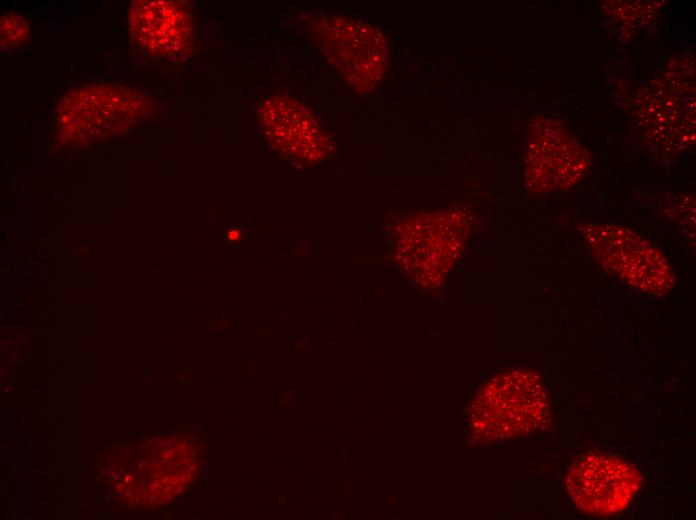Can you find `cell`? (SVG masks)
Segmentation results:
<instances>
[{
	"instance_id": "ba28073f",
	"label": "cell",
	"mask_w": 696,
	"mask_h": 520,
	"mask_svg": "<svg viewBox=\"0 0 696 520\" xmlns=\"http://www.w3.org/2000/svg\"><path fill=\"white\" fill-rule=\"evenodd\" d=\"M642 482L637 468L609 454H589L569 469L566 486L582 511L608 516L623 510L638 492Z\"/></svg>"
},
{
	"instance_id": "8992f818",
	"label": "cell",
	"mask_w": 696,
	"mask_h": 520,
	"mask_svg": "<svg viewBox=\"0 0 696 520\" xmlns=\"http://www.w3.org/2000/svg\"><path fill=\"white\" fill-rule=\"evenodd\" d=\"M319 38L329 62L355 91L370 92L385 74L388 47L374 26L341 16L328 17L321 21Z\"/></svg>"
},
{
	"instance_id": "52a82bcc",
	"label": "cell",
	"mask_w": 696,
	"mask_h": 520,
	"mask_svg": "<svg viewBox=\"0 0 696 520\" xmlns=\"http://www.w3.org/2000/svg\"><path fill=\"white\" fill-rule=\"evenodd\" d=\"M589 163L584 146L556 120L541 117L530 125L524 161L529 191L570 189L583 178Z\"/></svg>"
},
{
	"instance_id": "8fae6325",
	"label": "cell",
	"mask_w": 696,
	"mask_h": 520,
	"mask_svg": "<svg viewBox=\"0 0 696 520\" xmlns=\"http://www.w3.org/2000/svg\"><path fill=\"white\" fill-rule=\"evenodd\" d=\"M680 77L662 78L645 90L651 99L640 107L641 125L648 139L668 151L683 150L694 142V88Z\"/></svg>"
},
{
	"instance_id": "5b68a950",
	"label": "cell",
	"mask_w": 696,
	"mask_h": 520,
	"mask_svg": "<svg viewBox=\"0 0 696 520\" xmlns=\"http://www.w3.org/2000/svg\"><path fill=\"white\" fill-rule=\"evenodd\" d=\"M594 260L627 284L650 294L666 295L675 282L667 258L647 239L615 224L579 225Z\"/></svg>"
},
{
	"instance_id": "4fadbf2b",
	"label": "cell",
	"mask_w": 696,
	"mask_h": 520,
	"mask_svg": "<svg viewBox=\"0 0 696 520\" xmlns=\"http://www.w3.org/2000/svg\"><path fill=\"white\" fill-rule=\"evenodd\" d=\"M240 232L237 230H231L228 233V239L231 241H237L240 238Z\"/></svg>"
},
{
	"instance_id": "3957f363",
	"label": "cell",
	"mask_w": 696,
	"mask_h": 520,
	"mask_svg": "<svg viewBox=\"0 0 696 520\" xmlns=\"http://www.w3.org/2000/svg\"><path fill=\"white\" fill-rule=\"evenodd\" d=\"M147 108L146 98L132 86H80L61 98L57 132L64 143L89 144L123 134L142 120Z\"/></svg>"
},
{
	"instance_id": "277c9868",
	"label": "cell",
	"mask_w": 696,
	"mask_h": 520,
	"mask_svg": "<svg viewBox=\"0 0 696 520\" xmlns=\"http://www.w3.org/2000/svg\"><path fill=\"white\" fill-rule=\"evenodd\" d=\"M460 211L409 217L398 226L396 259L401 269L424 287H435L459 258L468 235Z\"/></svg>"
},
{
	"instance_id": "6da1fadb",
	"label": "cell",
	"mask_w": 696,
	"mask_h": 520,
	"mask_svg": "<svg viewBox=\"0 0 696 520\" xmlns=\"http://www.w3.org/2000/svg\"><path fill=\"white\" fill-rule=\"evenodd\" d=\"M549 421V401L541 378L524 368L490 379L469 410L471 436L481 443L533 434L545 429Z\"/></svg>"
},
{
	"instance_id": "30bf717a",
	"label": "cell",
	"mask_w": 696,
	"mask_h": 520,
	"mask_svg": "<svg viewBox=\"0 0 696 520\" xmlns=\"http://www.w3.org/2000/svg\"><path fill=\"white\" fill-rule=\"evenodd\" d=\"M129 33L144 51L169 59L181 58L193 45V21L183 2L134 0L129 13Z\"/></svg>"
},
{
	"instance_id": "7c38bea8",
	"label": "cell",
	"mask_w": 696,
	"mask_h": 520,
	"mask_svg": "<svg viewBox=\"0 0 696 520\" xmlns=\"http://www.w3.org/2000/svg\"><path fill=\"white\" fill-rule=\"evenodd\" d=\"M30 37V23L16 12H7L0 17V47L3 51L13 50Z\"/></svg>"
},
{
	"instance_id": "9c48e42d",
	"label": "cell",
	"mask_w": 696,
	"mask_h": 520,
	"mask_svg": "<svg viewBox=\"0 0 696 520\" xmlns=\"http://www.w3.org/2000/svg\"><path fill=\"white\" fill-rule=\"evenodd\" d=\"M258 119L273 147L295 161L315 163L332 149L328 135L311 111L293 98L266 99L258 108Z\"/></svg>"
},
{
	"instance_id": "7a4b0ae2",
	"label": "cell",
	"mask_w": 696,
	"mask_h": 520,
	"mask_svg": "<svg viewBox=\"0 0 696 520\" xmlns=\"http://www.w3.org/2000/svg\"><path fill=\"white\" fill-rule=\"evenodd\" d=\"M114 469L115 490L127 503L162 504L193 480L198 470V453L183 438L157 439L125 451Z\"/></svg>"
}]
</instances>
